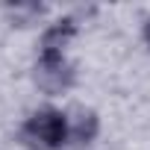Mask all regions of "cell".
I'll use <instances>...</instances> for the list:
<instances>
[{
	"label": "cell",
	"mask_w": 150,
	"mask_h": 150,
	"mask_svg": "<svg viewBox=\"0 0 150 150\" xmlns=\"http://www.w3.org/2000/svg\"><path fill=\"white\" fill-rule=\"evenodd\" d=\"M18 141L27 150H62L71 144V121L68 112L56 106H38L30 112L18 129Z\"/></svg>",
	"instance_id": "6da1fadb"
},
{
	"label": "cell",
	"mask_w": 150,
	"mask_h": 150,
	"mask_svg": "<svg viewBox=\"0 0 150 150\" xmlns=\"http://www.w3.org/2000/svg\"><path fill=\"white\" fill-rule=\"evenodd\" d=\"M33 83L50 97L62 94L77 83V65L68 59V53H35Z\"/></svg>",
	"instance_id": "7a4b0ae2"
},
{
	"label": "cell",
	"mask_w": 150,
	"mask_h": 150,
	"mask_svg": "<svg viewBox=\"0 0 150 150\" xmlns=\"http://www.w3.org/2000/svg\"><path fill=\"white\" fill-rule=\"evenodd\" d=\"M74 38H77V18L65 15L44 27V33L38 38V53H68Z\"/></svg>",
	"instance_id": "3957f363"
},
{
	"label": "cell",
	"mask_w": 150,
	"mask_h": 150,
	"mask_svg": "<svg viewBox=\"0 0 150 150\" xmlns=\"http://www.w3.org/2000/svg\"><path fill=\"white\" fill-rule=\"evenodd\" d=\"M71 121V144H91L97 135H100V115L94 109H77L74 118L68 115Z\"/></svg>",
	"instance_id": "277c9868"
},
{
	"label": "cell",
	"mask_w": 150,
	"mask_h": 150,
	"mask_svg": "<svg viewBox=\"0 0 150 150\" xmlns=\"http://www.w3.org/2000/svg\"><path fill=\"white\" fill-rule=\"evenodd\" d=\"M44 12H47V6H38V3H15V6H6V15H9L18 27L33 24V21L41 18Z\"/></svg>",
	"instance_id": "5b68a950"
},
{
	"label": "cell",
	"mask_w": 150,
	"mask_h": 150,
	"mask_svg": "<svg viewBox=\"0 0 150 150\" xmlns=\"http://www.w3.org/2000/svg\"><path fill=\"white\" fill-rule=\"evenodd\" d=\"M141 38H144V44L150 47V18L144 21V27H141Z\"/></svg>",
	"instance_id": "8992f818"
}]
</instances>
